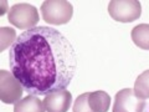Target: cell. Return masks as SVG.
Returning <instances> with one entry per match:
<instances>
[{
    "label": "cell",
    "mask_w": 149,
    "mask_h": 112,
    "mask_svg": "<svg viewBox=\"0 0 149 112\" xmlns=\"http://www.w3.org/2000/svg\"><path fill=\"white\" fill-rule=\"evenodd\" d=\"M24 92V87L13 75V72H9L6 70L0 71V100L1 102L6 105H15L17 101L22 99Z\"/></svg>",
    "instance_id": "5b68a950"
},
{
    "label": "cell",
    "mask_w": 149,
    "mask_h": 112,
    "mask_svg": "<svg viewBox=\"0 0 149 112\" xmlns=\"http://www.w3.org/2000/svg\"><path fill=\"white\" fill-rule=\"evenodd\" d=\"M9 65L25 92L47 96L70 86L77 71V55L58 30L36 26L17 36L9 51Z\"/></svg>",
    "instance_id": "6da1fadb"
},
{
    "label": "cell",
    "mask_w": 149,
    "mask_h": 112,
    "mask_svg": "<svg viewBox=\"0 0 149 112\" xmlns=\"http://www.w3.org/2000/svg\"><path fill=\"white\" fill-rule=\"evenodd\" d=\"M72 104V95L67 90L52 92L45 96L44 105L47 112H67Z\"/></svg>",
    "instance_id": "52a82bcc"
},
{
    "label": "cell",
    "mask_w": 149,
    "mask_h": 112,
    "mask_svg": "<svg viewBox=\"0 0 149 112\" xmlns=\"http://www.w3.org/2000/svg\"><path fill=\"white\" fill-rule=\"evenodd\" d=\"M133 90L139 99H149V70L142 72L137 77Z\"/></svg>",
    "instance_id": "8fae6325"
},
{
    "label": "cell",
    "mask_w": 149,
    "mask_h": 112,
    "mask_svg": "<svg viewBox=\"0 0 149 112\" xmlns=\"http://www.w3.org/2000/svg\"><path fill=\"white\" fill-rule=\"evenodd\" d=\"M130 36L136 46L143 50H149V24H139L134 26Z\"/></svg>",
    "instance_id": "30bf717a"
},
{
    "label": "cell",
    "mask_w": 149,
    "mask_h": 112,
    "mask_svg": "<svg viewBox=\"0 0 149 112\" xmlns=\"http://www.w3.org/2000/svg\"><path fill=\"white\" fill-rule=\"evenodd\" d=\"M8 19L15 27L21 30H30L36 27L39 22V11L34 5L20 3L13 5L8 11Z\"/></svg>",
    "instance_id": "3957f363"
},
{
    "label": "cell",
    "mask_w": 149,
    "mask_h": 112,
    "mask_svg": "<svg viewBox=\"0 0 149 112\" xmlns=\"http://www.w3.org/2000/svg\"><path fill=\"white\" fill-rule=\"evenodd\" d=\"M44 101H41L37 96L29 95L17 101L14 105V112H45Z\"/></svg>",
    "instance_id": "ba28073f"
},
{
    "label": "cell",
    "mask_w": 149,
    "mask_h": 112,
    "mask_svg": "<svg viewBox=\"0 0 149 112\" xmlns=\"http://www.w3.org/2000/svg\"><path fill=\"white\" fill-rule=\"evenodd\" d=\"M111 18L119 22H132L142 15V5L138 0H112L108 4Z\"/></svg>",
    "instance_id": "277c9868"
},
{
    "label": "cell",
    "mask_w": 149,
    "mask_h": 112,
    "mask_svg": "<svg viewBox=\"0 0 149 112\" xmlns=\"http://www.w3.org/2000/svg\"><path fill=\"white\" fill-rule=\"evenodd\" d=\"M41 15L50 25H65L73 15V6L66 0H46L41 5Z\"/></svg>",
    "instance_id": "7a4b0ae2"
},
{
    "label": "cell",
    "mask_w": 149,
    "mask_h": 112,
    "mask_svg": "<svg viewBox=\"0 0 149 112\" xmlns=\"http://www.w3.org/2000/svg\"><path fill=\"white\" fill-rule=\"evenodd\" d=\"M147 102L139 99L132 88H123L116 93L113 112H146Z\"/></svg>",
    "instance_id": "8992f818"
},
{
    "label": "cell",
    "mask_w": 149,
    "mask_h": 112,
    "mask_svg": "<svg viewBox=\"0 0 149 112\" xmlns=\"http://www.w3.org/2000/svg\"><path fill=\"white\" fill-rule=\"evenodd\" d=\"M88 93L90 92H85L76 99L72 107L73 112H93L90 105H88Z\"/></svg>",
    "instance_id": "4fadbf2b"
},
{
    "label": "cell",
    "mask_w": 149,
    "mask_h": 112,
    "mask_svg": "<svg viewBox=\"0 0 149 112\" xmlns=\"http://www.w3.org/2000/svg\"><path fill=\"white\" fill-rule=\"evenodd\" d=\"M88 105L93 112H107L111 106V96L104 91L88 93Z\"/></svg>",
    "instance_id": "9c48e42d"
},
{
    "label": "cell",
    "mask_w": 149,
    "mask_h": 112,
    "mask_svg": "<svg viewBox=\"0 0 149 112\" xmlns=\"http://www.w3.org/2000/svg\"><path fill=\"white\" fill-rule=\"evenodd\" d=\"M146 112H149V107H148V110H147V111H146Z\"/></svg>",
    "instance_id": "5bb4252c"
},
{
    "label": "cell",
    "mask_w": 149,
    "mask_h": 112,
    "mask_svg": "<svg viewBox=\"0 0 149 112\" xmlns=\"http://www.w3.org/2000/svg\"><path fill=\"white\" fill-rule=\"evenodd\" d=\"M0 37H1V48H0V51H4L6 48H9L10 45H13L15 43L16 37V31L11 29V27H6L3 26L0 27Z\"/></svg>",
    "instance_id": "7c38bea8"
}]
</instances>
